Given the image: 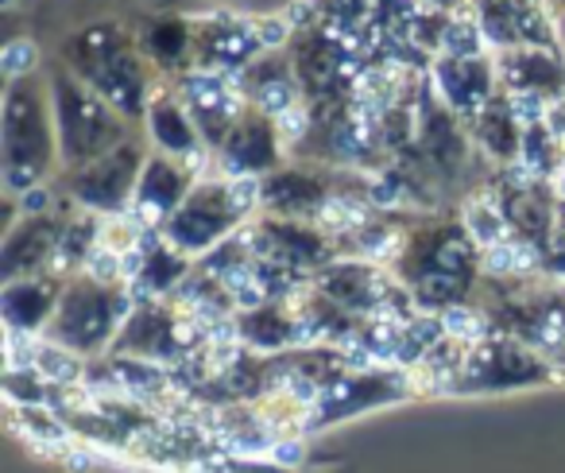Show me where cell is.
I'll return each instance as SVG.
<instances>
[{"instance_id":"5","label":"cell","mask_w":565,"mask_h":473,"mask_svg":"<svg viewBox=\"0 0 565 473\" xmlns=\"http://www.w3.org/2000/svg\"><path fill=\"white\" fill-rule=\"evenodd\" d=\"M94 462H97V458L86 454V450H74V454H66V470H71V473H89V470H94Z\"/></svg>"},{"instance_id":"6","label":"cell","mask_w":565,"mask_h":473,"mask_svg":"<svg viewBox=\"0 0 565 473\" xmlns=\"http://www.w3.org/2000/svg\"><path fill=\"white\" fill-rule=\"evenodd\" d=\"M282 35H287V24H282V20H267L264 32H259V40H264V43H279Z\"/></svg>"},{"instance_id":"4","label":"cell","mask_w":565,"mask_h":473,"mask_svg":"<svg viewBox=\"0 0 565 473\" xmlns=\"http://www.w3.org/2000/svg\"><path fill=\"white\" fill-rule=\"evenodd\" d=\"M233 202L236 206H252V202H256V179H236L233 182Z\"/></svg>"},{"instance_id":"8","label":"cell","mask_w":565,"mask_h":473,"mask_svg":"<svg viewBox=\"0 0 565 473\" xmlns=\"http://www.w3.org/2000/svg\"><path fill=\"white\" fill-rule=\"evenodd\" d=\"M282 120H287V136H299L302 133V113L299 109H291Z\"/></svg>"},{"instance_id":"9","label":"cell","mask_w":565,"mask_h":473,"mask_svg":"<svg viewBox=\"0 0 565 473\" xmlns=\"http://www.w3.org/2000/svg\"><path fill=\"white\" fill-rule=\"evenodd\" d=\"M43 202H47V198H43V195H28V210H32V206H35V210H40Z\"/></svg>"},{"instance_id":"7","label":"cell","mask_w":565,"mask_h":473,"mask_svg":"<svg viewBox=\"0 0 565 473\" xmlns=\"http://www.w3.org/2000/svg\"><path fill=\"white\" fill-rule=\"evenodd\" d=\"M515 113H519V117H539L542 102H539V97H515Z\"/></svg>"},{"instance_id":"2","label":"cell","mask_w":565,"mask_h":473,"mask_svg":"<svg viewBox=\"0 0 565 473\" xmlns=\"http://www.w3.org/2000/svg\"><path fill=\"white\" fill-rule=\"evenodd\" d=\"M446 330L454 334V338H469V334H477V330H480V323H477V315H472V311L454 307V311L446 315Z\"/></svg>"},{"instance_id":"3","label":"cell","mask_w":565,"mask_h":473,"mask_svg":"<svg viewBox=\"0 0 565 473\" xmlns=\"http://www.w3.org/2000/svg\"><path fill=\"white\" fill-rule=\"evenodd\" d=\"M271 458H275V462H282V465H295L302 458V442H275Z\"/></svg>"},{"instance_id":"1","label":"cell","mask_w":565,"mask_h":473,"mask_svg":"<svg viewBox=\"0 0 565 473\" xmlns=\"http://www.w3.org/2000/svg\"><path fill=\"white\" fill-rule=\"evenodd\" d=\"M32 63H35V48H32V43L20 40V43H12V48L4 51V71H9V74L28 71Z\"/></svg>"}]
</instances>
